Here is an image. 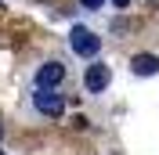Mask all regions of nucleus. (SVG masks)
<instances>
[{"instance_id":"obj_2","label":"nucleus","mask_w":159,"mask_h":155,"mask_svg":"<svg viewBox=\"0 0 159 155\" xmlns=\"http://www.w3.org/2000/svg\"><path fill=\"white\" fill-rule=\"evenodd\" d=\"M33 112L43 119H58L61 112H65V97L58 94V87L47 90V87H36V94H33Z\"/></svg>"},{"instance_id":"obj_3","label":"nucleus","mask_w":159,"mask_h":155,"mask_svg":"<svg viewBox=\"0 0 159 155\" xmlns=\"http://www.w3.org/2000/svg\"><path fill=\"white\" fill-rule=\"evenodd\" d=\"M109 65H101V61H90L87 72H83V87H87V94H101V90H109Z\"/></svg>"},{"instance_id":"obj_7","label":"nucleus","mask_w":159,"mask_h":155,"mask_svg":"<svg viewBox=\"0 0 159 155\" xmlns=\"http://www.w3.org/2000/svg\"><path fill=\"white\" fill-rule=\"evenodd\" d=\"M112 4H116L119 11H123V7H130V0H112Z\"/></svg>"},{"instance_id":"obj_5","label":"nucleus","mask_w":159,"mask_h":155,"mask_svg":"<svg viewBox=\"0 0 159 155\" xmlns=\"http://www.w3.org/2000/svg\"><path fill=\"white\" fill-rule=\"evenodd\" d=\"M130 69H134V76H156L159 72V58L156 54H134L130 58Z\"/></svg>"},{"instance_id":"obj_4","label":"nucleus","mask_w":159,"mask_h":155,"mask_svg":"<svg viewBox=\"0 0 159 155\" xmlns=\"http://www.w3.org/2000/svg\"><path fill=\"white\" fill-rule=\"evenodd\" d=\"M65 79V65H61L58 58H51V61H43V65L36 69V76H33V83L36 87H47V90H54Z\"/></svg>"},{"instance_id":"obj_8","label":"nucleus","mask_w":159,"mask_h":155,"mask_svg":"<svg viewBox=\"0 0 159 155\" xmlns=\"http://www.w3.org/2000/svg\"><path fill=\"white\" fill-rule=\"evenodd\" d=\"M0 137H4V126H0Z\"/></svg>"},{"instance_id":"obj_6","label":"nucleus","mask_w":159,"mask_h":155,"mask_svg":"<svg viewBox=\"0 0 159 155\" xmlns=\"http://www.w3.org/2000/svg\"><path fill=\"white\" fill-rule=\"evenodd\" d=\"M80 7H87V11H101V7H105V0H80Z\"/></svg>"},{"instance_id":"obj_1","label":"nucleus","mask_w":159,"mask_h":155,"mask_svg":"<svg viewBox=\"0 0 159 155\" xmlns=\"http://www.w3.org/2000/svg\"><path fill=\"white\" fill-rule=\"evenodd\" d=\"M69 51L72 54H80V58H98V51H101V36L94 29H87V25H72L69 29Z\"/></svg>"}]
</instances>
